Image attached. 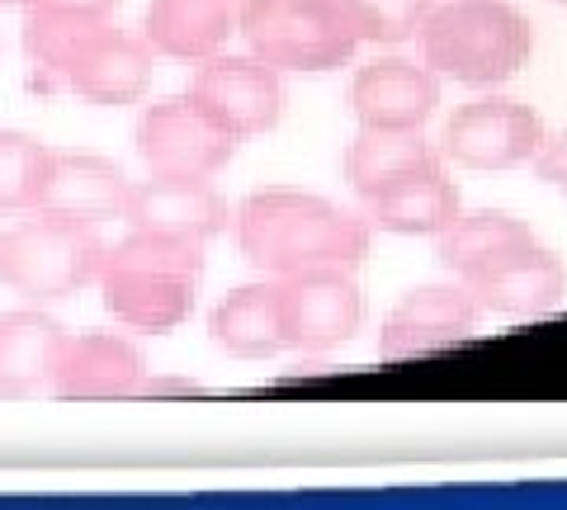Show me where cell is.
Segmentation results:
<instances>
[{
	"instance_id": "6da1fadb",
	"label": "cell",
	"mask_w": 567,
	"mask_h": 510,
	"mask_svg": "<svg viewBox=\"0 0 567 510\" xmlns=\"http://www.w3.org/2000/svg\"><path fill=\"white\" fill-rule=\"evenodd\" d=\"M237 246L260 274H298L317 266H346L354 270L369 256V227L364 214L331 204L303 189H256L233 214Z\"/></svg>"
},
{
	"instance_id": "7a4b0ae2",
	"label": "cell",
	"mask_w": 567,
	"mask_h": 510,
	"mask_svg": "<svg viewBox=\"0 0 567 510\" xmlns=\"http://www.w3.org/2000/svg\"><path fill=\"white\" fill-rule=\"evenodd\" d=\"M199 274H204V241L137 232L133 227L118 246L104 251L95 284L114 322H123L128 331L166 336V331L189 322Z\"/></svg>"
},
{
	"instance_id": "3957f363",
	"label": "cell",
	"mask_w": 567,
	"mask_h": 510,
	"mask_svg": "<svg viewBox=\"0 0 567 510\" xmlns=\"http://www.w3.org/2000/svg\"><path fill=\"white\" fill-rule=\"evenodd\" d=\"M535 52V29L506 0H445L421 24V62L473 91H496Z\"/></svg>"
},
{
	"instance_id": "277c9868",
	"label": "cell",
	"mask_w": 567,
	"mask_h": 510,
	"mask_svg": "<svg viewBox=\"0 0 567 510\" xmlns=\"http://www.w3.org/2000/svg\"><path fill=\"white\" fill-rule=\"evenodd\" d=\"M237 33L275 72H336L360 52V24L346 0H241Z\"/></svg>"
},
{
	"instance_id": "5b68a950",
	"label": "cell",
	"mask_w": 567,
	"mask_h": 510,
	"mask_svg": "<svg viewBox=\"0 0 567 510\" xmlns=\"http://www.w3.org/2000/svg\"><path fill=\"white\" fill-rule=\"evenodd\" d=\"M110 246L95 227L66 218H24L10 232H0V284L33 298V303H58L95 284L100 260Z\"/></svg>"
},
{
	"instance_id": "8992f818",
	"label": "cell",
	"mask_w": 567,
	"mask_h": 510,
	"mask_svg": "<svg viewBox=\"0 0 567 510\" xmlns=\"http://www.w3.org/2000/svg\"><path fill=\"white\" fill-rule=\"evenodd\" d=\"M364 326V293L346 266H317L279 279V336L284 350L327 355L354 341Z\"/></svg>"
},
{
	"instance_id": "52a82bcc",
	"label": "cell",
	"mask_w": 567,
	"mask_h": 510,
	"mask_svg": "<svg viewBox=\"0 0 567 510\" xmlns=\"http://www.w3.org/2000/svg\"><path fill=\"white\" fill-rule=\"evenodd\" d=\"M544 118L525 100L477 95L458 104L440 137V156L464 170H516L529 166L544 147Z\"/></svg>"
},
{
	"instance_id": "ba28073f",
	"label": "cell",
	"mask_w": 567,
	"mask_h": 510,
	"mask_svg": "<svg viewBox=\"0 0 567 510\" xmlns=\"http://www.w3.org/2000/svg\"><path fill=\"white\" fill-rule=\"evenodd\" d=\"M133 143L147 175H218L237 152V137L213 123L189 95H166L137 114Z\"/></svg>"
},
{
	"instance_id": "9c48e42d",
	"label": "cell",
	"mask_w": 567,
	"mask_h": 510,
	"mask_svg": "<svg viewBox=\"0 0 567 510\" xmlns=\"http://www.w3.org/2000/svg\"><path fill=\"white\" fill-rule=\"evenodd\" d=\"M199 110L223 123L227 133L237 137H256V133H270L279 114H284V81L275 66H265L260 58H233V52H213V58L199 62L189 91H185Z\"/></svg>"
},
{
	"instance_id": "30bf717a",
	"label": "cell",
	"mask_w": 567,
	"mask_h": 510,
	"mask_svg": "<svg viewBox=\"0 0 567 510\" xmlns=\"http://www.w3.org/2000/svg\"><path fill=\"white\" fill-rule=\"evenodd\" d=\"M468 293L477 298V308L492 316H539L554 312L567 293V270L563 260L548 251L539 237H525L516 246H506L502 256H492L483 270H473Z\"/></svg>"
},
{
	"instance_id": "8fae6325",
	"label": "cell",
	"mask_w": 567,
	"mask_h": 510,
	"mask_svg": "<svg viewBox=\"0 0 567 510\" xmlns=\"http://www.w3.org/2000/svg\"><path fill=\"white\" fill-rule=\"evenodd\" d=\"M477 316V298L468 284H421L412 293H402L388 308L383 326H379V355L383 360H412V355H431L473 336Z\"/></svg>"
},
{
	"instance_id": "7c38bea8",
	"label": "cell",
	"mask_w": 567,
	"mask_h": 510,
	"mask_svg": "<svg viewBox=\"0 0 567 510\" xmlns=\"http://www.w3.org/2000/svg\"><path fill=\"white\" fill-rule=\"evenodd\" d=\"M227 199L213 189L208 175H147L128 189L123 222L137 232H162L185 241H208L227 227Z\"/></svg>"
},
{
	"instance_id": "4fadbf2b",
	"label": "cell",
	"mask_w": 567,
	"mask_h": 510,
	"mask_svg": "<svg viewBox=\"0 0 567 510\" xmlns=\"http://www.w3.org/2000/svg\"><path fill=\"white\" fill-rule=\"evenodd\" d=\"M128 189H133L128 175H123L110 156H95V152H48L33 214L100 227L110 218H123Z\"/></svg>"
},
{
	"instance_id": "5bb4252c",
	"label": "cell",
	"mask_w": 567,
	"mask_h": 510,
	"mask_svg": "<svg viewBox=\"0 0 567 510\" xmlns=\"http://www.w3.org/2000/svg\"><path fill=\"white\" fill-rule=\"evenodd\" d=\"M152 43L137 39V33H123L114 20L104 24L95 39H85V48L66 62L62 85L71 95H81L85 104H100V110H118V104H133L147 95L152 85Z\"/></svg>"
},
{
	"instance_id": "9a60e30c",
	"label": "cell",
	"mask_w": 567,
	"mask_h": 510,
	"mask_svg": "<svg viewBox=\"0 0 567 510\" xmlns=\"http://www.w3.org/2000/svg\"><path fill=\"white\" fill-rule=\"evenodd\" d=\"M440 104V76L425 62L374 58L350 81V114L360 128H425Z\"/></svg>"
},
{
	"instance_id": "2e32d148",
	"label": "cell",
	"mask_w": 567,
	"mask_h": 510,
	"mask_svg": "<svg viewBox=\"0 0 567 510\" xmlns=\"http://www.w3.org/2000/svg\"><path fill=\"white\" fill-rule=\"evenodd\" d=\"M52 393L66 402H114L147 393V360L128 336L91 331V336H66Z\"/></svg>"
},
{
	"instance_id": "e0dca14e",
	"label": "cell",
	"mask_w": 567,
	"mask_h": 510,
	"mask_svg": "<svg viewBox=\"0 0 567 510\" xmlns=\"http://www.w3.org/2000/svg\"><path fill=\"white\" fill-rule=\"evenodd\" d=\"M241 24V0H152L142 39L175 62H204L223 52Z\"/></svg>"
},
{
	"instance_id": "ac0fdd59",
	"label": "cell",
	"mask_w": 567,
	"mask_h": 510,
	"mask_svg": "<svg viewBox=\"0 0 567 510\" xmlns=\"http://www.w3.org/2000/svg\"><path fill=\"white\" fill-rule=\"evenodd\" d=\"M458 214H464V204H458V185L445 175V166L402 175L398 185L364 199L369 227L393 232V237H440Z\"/></svg>"
},
{
	"instance_id": "d6986e66",
	"label": "cell",
	"mask_w": 567,
	"mask_h": 510,
	"mask_svg": "<svg viewBox=\"0 0 567 510\" xmlns=\"http://www.w3.org/2000/svg\"><path fill=\"white\" fill-rule=\"evenodd\" d=\"M66 331L52 322V316L20 308L0 316V393L6 397H33L52 388V374H58Z\"/></svg>"
},
{
	"instance_id": "ffe728a7",
	"label": "cell",
	"mask_w": 567,
	"mask_h": 510,
	"mask_svg": "<svg viewBox=\"0 0 567 510\" xmlns=\"http://www.w3.org/2000/svg\"><path fill=\"white\" fill-rule=\"evenodd\" d=\"M208 336L233 360H270L284 350L279 336V279L241 284L208 316Z\"/></svg>"
},
{
	"instance_id": "44dd1931",
	"label": "cell",
	"mask_w": 567,
	"mask_h": 510,
	"mask_svg": "<svg viewBox=\"0 0 567 510\" xmlns=\"http://www.w3.org/2000/svg\"><path fill=\"white\" fill-rule=\"evenodd\" d=\"M425 166H440V152L425 143L421 128H360L346 147V180L360 199L379 195V189Z\"/></svg>"
},
{
	"instance_id": "7402d4cb",
	"label": "cell",
	"mask_w": 567,
	"mask_h": 510,
	"mask_svg": "<svg viewBox=\"0 0 567 510\" xmlns=\"http://www.w3.org/2000/svg\"><path fill=\"white\" fill-rule=\"evenodd\" d=\"M525 237H535V232H529L520 218L496 214V208H477V214H458L445 232L435 237V256H440V266L464 284L473 270H483L492 256H502L506 246H516Z\"/></svg>"
},
{
	"instance_id": "603a6c76",
	"label": "cell",
	"mask_w": 567,
	"mask_h": 510,
	"mask_svg": "<svg viewBox=\"0 0 567 510\" xmlns=\"http://www.w3.org/2000/svg\"><path fill=\"white\" fill-rule=\"evenodd\" d=\"M110 24V14H66V10H29L24 20V48L29 58L39 62V72L58 76L66 72V62L85 48V39Z\"/></svg>"
},
{
	"instance_id": "cb8c5ba5",
	"label": "cell",
	"mask_w": 567,
	"mask_h": 510,
	"mask_svg": "<svg viewBox=\"0 0 567 510\" xmlns=\"http://www.w3.org/2000/svg\"><path fill=\"white\" fill-rule=\"evenodd\" d=\"M48 147L20 128H0V214H33Z\"/></svg>"
},
{
	"instance_id": "d4e9b609",
	"label": "cell",
	"mask_w": 567,
	"mask_h": 510,
	"mask_svg": "<svg viewBox=\"0 0 567 510\" xmlns=\"http://www.w3.org/2000/svg\"><path fill=\"white\" fill-rule=\"evenodd\" d=\"M346 10L354 14L364 43H406L421 33L431 0H346Z\"/></svg>"
},
{
	"instance_id": "484cf974",
	"label": "cell",
	"mask_w": 567,
	"mask_h": 510,
	"mask_svg": "<svg viewBox=\"0 0 567 510\" xmlns=\"http://www.w3.org/2000/svg\"><path fill=\"white\" fill-rule=\"evenodd\" d=\"M535 175L548 189L567 195V128L554 133V137H544V147L535 152Z\"/></svg>"
},
{
	"instance_id": "4316f807",
	"label": "cell",
	"mask_w": 567,
	"mask_h": 510,
	"mask_svg": "<svg viewBox=\"0 0 567 510\" xmlns=\"http://www.w3.org/2000/svg\"><path fill=\"white\" fill-rule=\"evenodd\" d=\"M24 10H66V14H114L118 0H24Z\"/></svg>"
},
{
	"instance_id": "83f0119b",
	"label": "cell",
	"mask_w": 567,
	"mask_h": 510,
	"mask_svg": "<svg viewBox=\"0 0 567 510\" xmlns=\"http://www.w3.org/2000/svg\"><path fill=\"white\" fill-rule=\"evenodd\" d=\"M0 6H24V0H0Z\"/></svg>"
},
{
	"instance_id": "f1b7e54d",
	"label": "cell",
	"mask_w": 567,
	"mask_h": 510,
	"mask_svg": "<svg viewBox=\"0 0 567 510\" xmlns=\"http://www.w3.org/2000/svg\"><path fill=\"white\" fill-rule=\"evenodd\" d=\"M554 6H567V0H554Z\"/></svg>"
}]
</instances>
